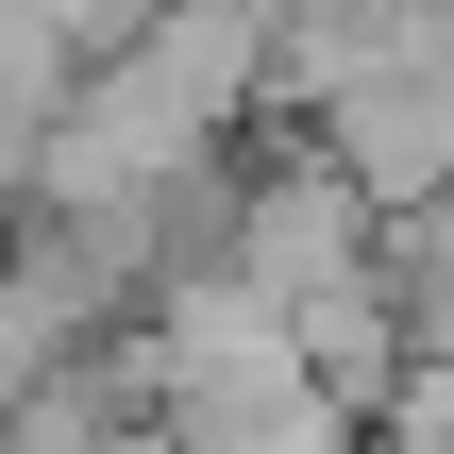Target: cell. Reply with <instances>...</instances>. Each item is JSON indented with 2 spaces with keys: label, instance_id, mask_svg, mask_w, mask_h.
<instances>
[{
  "label": "cell",
  "instance_id": "6da1fadb",
  "mask_svg": "<svg viewBox=\"0 0 454 454\" xmlns=\"http://www.w3.org/2000/svg\"><path fill=\"white\" fill-rule=\"evenodd\" d=\"M387 303H404V337H421V354H454V202L387 219Z\"/></svg>",
  "mask_w": 454,
  "mask_h": 454
}]
</instances>
